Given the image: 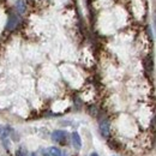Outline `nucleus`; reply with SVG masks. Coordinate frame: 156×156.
<instances>
[{"instance_id": "1", "label": "nucleus", "mask_w": 156, "mask_h": 156, "mask_svg": "<svg viewBox=\"0 0 156 156\" xmlns=\"http://www.w3.org/2000/svg\"><path fill=\"white\" fill-rule=\"evenodd\" d=\"M52 138L53 140L58 142L60 144H65V140H66V133L64 131H60V130H57L52 133Z\"/></svg>"}, {"instance_id": "2", "label": "nucleus", "mask_w": 156, "mask_h": 156, "mask_svg": "<svg viewBox=\"0 0 156 156\" xmlns=\"http://www.w3.org/2000/svg\"><path fill=\"white\" fill-rule=\"evenodd\" d=\"M100 132L101 135L103 137H107L109 136V132H111V126H109V122L108 121H102L100 124Z\"/></svg>"}, {"instance_id": "3", "label": "nucleus", "mask_w": 156, "mask_h": 156, "mask_svg": "<svg viewBox=\"0 0 156 156\" xmlns=\"http://www.w3.org/2000/svg\"><path fill=\"white\" fill-rule=\"evenodd\" d=\"M72 144L77 150H79L82 148V139H80V136L78 135V132L72 133Z\"/></svg>"}, {"instance_id": "4", "label": "nucleus", "mask_w": 156, "mask_h": 156, "mask_svg": "<svg viewBox=\"0 0 156 156\" xmlns=\"http://www.w3.org/2000/svg\"><path fill=\"white\" fill-rule=\"evenodd\" d=\"M16 9L20 13H24L27 10V5H25V0H17L16 2Z\"/></svg>"}, {"instance_id": "5", "label": "nucleus", "mask_w": 156, "mask_h": 156, "mask_svg": "<svg viewBox=\"0 0 156 156\" xmlns=\"http://www.w3.org/2000/svg\"><path fill=\"white\" fill-rule=\"evenodd\" d=\"M17 22H18L17 17H15V16H10V18H9V20H7V25H6V28H7L9 30H12V29L17 25Z\"/></svg>"}, {"instance_id": "6", "label": "nucleus", "mask_w": 156, "mask_h": 156, "mask_svg": "<svg viewBox=\"0 0 156 156\" xmlns=\"http://www.w3.org/2000/svg\"><path fill=\"white\" fill-rule=\"evenodd\" d=\"M48 153H49L51 156H61V151L59 150L58 148H55V147H51L48 149Z\"/></svg>"}, {"instance_id": "7", "label": "nucleus", "mask_w": 156, "mask_h": 156, "mask_svg": "<svg viewBox=\"0 0 156 156\" xmlns=\"http://www.w3.org/2000/svg\"><path fill=\"white\" fill-rule=\"evenodd\" d=\"M15 156H24V154H23L20 150H16V153H15Z\"/></svg>"}, {"instance_id": "8", "label": "nucleus", "mask_w": 156, "mask_h": 156, "mask_svg": "<svg viewBox=\"0 0 156 156\" xmlns=\"http://www.w3.org/2000/svg\"><path fill=\"white\" fill-rule=\"evenodd\" d=\"M90 156H98V154H96V153H93V154H91V155H90Z\"/></svg>"}, {"instance_id": "9", "label": "nucleus", "mask_w": 156, "mask_h": 156, "mask_svg": "<svg viewBox=\"0 0 156 156\" xmlns=\"http://www.w3.org/2000/svg\"><path fill=\"white\" fill-rule=\"evenodd\" d=\"M61 156H67V155H66V154H62V153H61Z\"/></svg>"}, {"instance_id": "10", "label": "nucleus", "mask_w": 156, "mask_h": 156, "mask_svg": "<svg viewBox=\"0 0 156 156\" xmlns=\"http://www.w3.org/2000/svg\"><path fill=\"white\" fill-rule=\"evenodd\" d=\"M30 156H36V154H31Z\"/></svg>"}]
</instances>
